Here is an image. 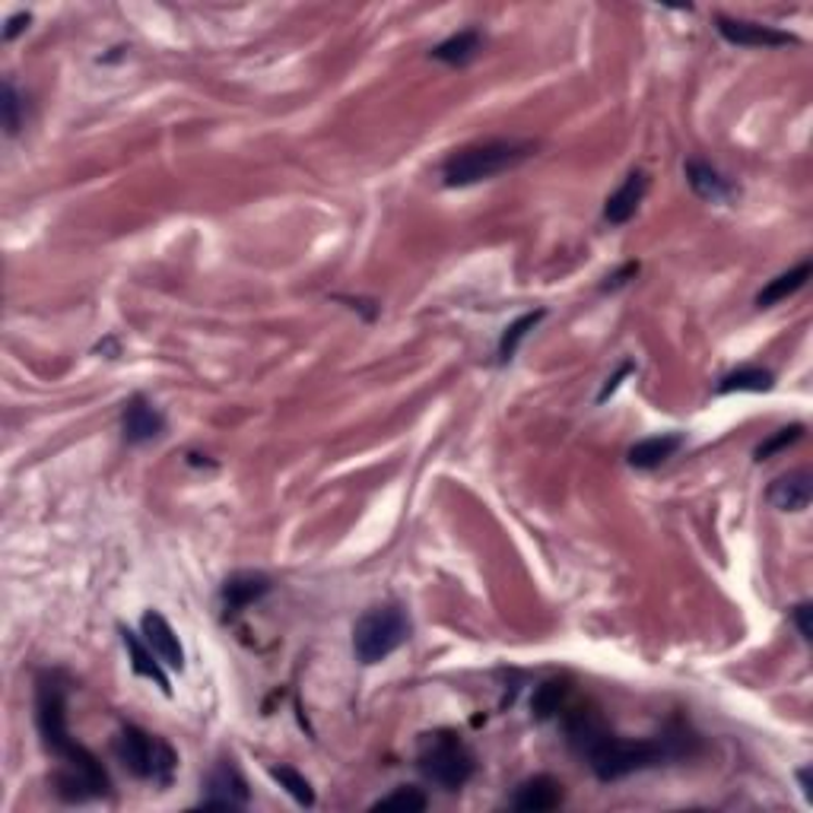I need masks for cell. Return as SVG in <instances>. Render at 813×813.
Here are the masks:
<instances>
[{
	"instance_id": "obj_14",
	"label": "cell",
	"mask_w": 813,
	"mask_h": 813,
	"mask_svg": "<svg viewBox=\"0 0 813 813\" xmlns=\"http://www.w3.org/2000/svg\"><path fill=\"white\" fill-rule=\"evenodd\" d=\"M766 499L778 512H804L813 499L811 471H788V474L775 477L766 489Z\"/></svg>"
},
{
	"instance_id": "obj_8",
	"label": "cell",
	"mask_w": 813,
	"mask_h": 813,
	"mask_svg": "<svg viewBox=\"0 0 813 813\" xmlns=\"http://www.w3.org/2000/svg\"><path fill=\"white\" fill-rule=\"evenodd\" d=\"M715 29L725 41H731L737 48H785V45H801L798 36L775 29L766 23H753V20H731V16H718Z\"/></svg>"
},
{
	"instance_id": "obj_25",
	"label": "cell",
	"mask_w": 813,
	"mask_h": 813,
	"mask_svg": "<svg viewBox=\"0 0 813 813\" xmlns=\"http://www.w3.org/2000/svg\"><path fill=\"white\" fill-rule=\"evenodd\" d=\"M20 109H23V99H20V92H16V86L10 80H3V92H0V112H3V130L13 137L16 130H20Z\"/></svg>"
},
{
	"instance_id": "obj_31",
	"label": "cell",
	"mask_w": 813,
	"mask_h": 813,
	"mask_svg": "<svg viewBox=\"0 0 813 813\" xmlns=\"http://www.w3.org/2000/svg\"><path fill=\"white\" fill-rule=\"evenodd\" d=\"M798 781H801V791H804V798L813 801V781H811V766H804V770H798Z\"/></svg>"
},
{
	"instance_id": "obj_15",
	"label": "cell",
	"mask_w": 813,
	"mask_h": 813,
	"mask_svg": "<svg viewBox=\"0 0 813 813\" xmlns=\"http://www.w3.org/2000/svg\"><path fill=\"white\" fill-rule=\"evenodd\" d=\"M684 433H661V436H651V439H642V442H636V446L629 448V454H626V461H629V467H636V471H654V467H661L664 461H671L680 448H684Z\"/></svg>"
},
{
	"instance_id": "obj_9",
	"label": "cell",
	"mask_w": 813,
	"mask_h": 813,
	"mask_svg": "<svg viewBox=\"0 0 813 813\" xmlns=\"http://www.w3.org/2000/svg\"><path fill=\"white\" fill-rule=\"evenodd\" d=\"M165 433V416L153 401L143 395H134L122 410V436L127 446H147Z\"/></svg>"
},
{
	"instance_id": "obj_23",
	"label": "cell",
	"mask_w": 813,
	"mask_h": 813,
	"mask_svg": "<svg viewBox=\"0 0 813 813\" xmlns=\"http://www.w3.org/2000/svg\"><path fill=\"white\" fill-rule=\"evenodd\" d=\"M429 808V798L420 791V788H410V785H401V788H395L391 795H385V798H378L375 804H372V811H426Z\"/></svg>"
},
{
	"instance_id": "obj_22",
	"label": "cell",
	"mask_w": 813,
	"mask_h": 813,
	"mask_svg": "<svg viewBox=\"0 0 813 813\" xmlns=\"http://www.w3.org/2000/svg\"><path fill=\"white\" fill-rule=\"evenodd\" d=\"M543 318H547V312H543V309H537V312H528V315L515 318L512 325L505 327V330H502V340H499V353H496V357H499V363H512V360H515V353H518V343H522V340H525L530 330L540 325Z\"/></svg>"
},
{
	"instance_id": "obj_30",
	"label": "cell",
	"mask_w": 813,
	"mask_h": 813,
	"mask_svg": "<svg viewBox=\"0 0 813 813\" xmlns=\"http://www.w3.org/2000/svg\"><path fill=\"white\" fill-rule=\"evenodd\" d=\"M629 372H633V363H623V366H620V372H616V375H613V378H608V385H604V391H601V395H598V401H608L610 395H613V391H616V388H620V382H623V375H629Z\"/></svg>"
},
{
	"instance_id": "obj_4",
	"label": "cell",
	"mask_w": 813,
	"mask_h": 813,
	"mask_svg": "<svg viewBox=\"0 0 813 813\" xmlns=\"http://www.w3.org/2000/svg\"><path fill=\"white\" fill-rule=\"evenodd\" d=\"M416 770L442 791H461L477 770L474 750L454 731L423 734L416 750Z\"/></svg>"
},
{
	"instance_id": "obj_29",
	"label": "cell",
	"mask_w": 813,
	"mask_h": 813,
	"mask_svg": "<svg viewBox=\"0 0 813 813\" xmlns=\"http://www.w3.org/2000/svg\"><path fill=\"white\" fill-rule=\"evenodd\" d=\"M639 274V264H626L623 271H616L613 277H608V284L601 286L604 292H610V289H620V286H626L629 284V277H636Z\"/></svg>"
},
{
	"instance_id": "obj_2",
	"label": "cell",
	"mask_w": 813,
	"mask_h": 813,
	"mask_svg": "<svg viewBox=\"0 0 813 813\" xmlns=\"http://www.w3.org/2000/svg\"><path fill=\"white\" fill-rule=\"evenodd\" d=\"M36 725H39L41 743L51 756H58L61 770L54 775V791L61 801L83 804L105 798L112 781L96 753L80 747L67 731V687L61 674H41L36 687Z\"/></svg>"
},
{
	"instance_id": "obj_12",
	"label": "cell",
	"mask_w": 813,
	"mask_h": 813,
	"mask_svg": "<svg viewBox=\"0 0 813 813\" xmlns=\"http://www.w3.org/2000/svg\"><path fill=\"white\" fill-rule=\"evenodd\" d=\"M140 629H143L147 646L160 654V661H163L165 667H172V671H185V649H182V642H178L175 629L168 626V620H165L160 610H147V613H143V620H140Z\"/></svg>"
},
{
	"instance_id": "obj_13",
	"label": "cell",
	"mask_w": 813,
	"mask_h": 813,
	"mask_svg": "<svg viewBox=\"0 0 813 813\" xmlns=\"http://www.w3.org/2000/svg\"><path fill=\"white\" fill-rule=\"evenodd\" d=\"M646 195H649V175H646L642 168L629 172L626 182H623V185L610 195L608 203H604V220H608L610 226L629 223V220L636 216L639 203L646 201Z\"/></svg>"
},
{
	"instance_id": "obj_27",
	"label": "cell",
	"mask_w": 813,
	"mask_h": 813,
	"mask_svg": "<svg viewBox=\"0 0 813 813\" xmlns=\"http://www.w3.org/2000/svg\"><path fill=\"white\" fill-rule=\"evenodd\" d=\"M811 616H813L811 601H801V604H795V608H791V620H795V626H798V633H801V639H804V642H811L813 639Z\"/></svg>"
},
{
	"instance_id": "obj_10",
	"label": "cell",
	"mask_w": 813,
	"mask_h": 813,
	"mask_svg": "<svg viewBox=\"0 0 813 813\" xmlns=\"http://www.w3.org/2000/svg\"><path fill=\"white\" fill-rule=\"evenodd\" d=\"M566 801V791H563V781L553 778V775H534V778H525L515 795H512V808L515 811H528V813H540V811H556L560 804Z\"/></svg>"
},
{
	"instance_id": "obj_11",
	"label": "cell",
	"mask_w": 813,
	"mask_h": 813,
	"mask_svg": "<svg viewBox=\"0 0 813 813\" xmlns=\"http://www.w3.org/2000/svg\"><path fill=\"white\" fill-rule=\"evenodd\" d=\"M267 591H271V578H267L264 572H233V575L223 581V588H220V598H223L226 616L242 613V610L251 608L254 601H261Z\"/></svg>"
},
{
	"instance_id": "obj_1",
	"label": "cell",
	"mask_w": 813,
	"mask_h": 813,
	"mask_svg": "<svg viewBox=\"0 0 813 813\" xmlns=\"http://www.w3.org/2000/svg\"><path fill=\"white\" fill-rule=\"evenodd\" d=\"M563 728H566V740L570 747L591 766V773L601 781H616L642 770H654L674 760H690L692 753H699V737L680 722H667L661 734L654 737H620L608 728V722L601 718L598 709L585 705H570L563 709Z\"/></svg>"
},
{
	"instance_id": "obj_16",
	"label": "cell",
	"mask_w": 813,
	"mask_h": 813,
	"mask_svg": "<svg viewBox=\"0 0 813 813\" xmlns=\"http://www.w3.org/2000/svg\"><path fill=\"white\" fill-rule=\"evenodd\" d=\"M122 642L127 654H130V667H134V674L137 677H147V680H153L165 696H172V684H168V677H165L163 664H160V654L147 646V639H140L137 633H130L127 626H122Z\"/></svg>"
},
{
	"instance_id": "obj_17",
	"label": "cell",
	"mask_w": 813,
	"mask_h": 813,
	"mask_svg": "<svg viewBox=\"0 0 813 813\" xmlns=\"http://www.w3.org/2000/svg\"><path fill=\"white\" fill-rule=\"evenodd\" d=\"M684 172H687V182H690V188L702 198V201H712V203H722V201H731L734 198V185L718 172V168H712L709 163H702V160H690V163L684 165Z\"/></svg>"
},
{
	"instance_id": "obj_18",
	"label": "cell",
	"mask_w": 813,
	"mask_h": 813,
	"mask_svg": "<svg viewBox=\"0 0 813 813\" xmlns=\"http://www.w3.org/2000/svg\"><path fill=\"white\" fill-rule=\"evenodd\" d=\"M480 48H484V36L477 29H464V33H454L451 39L439 41L429 51V58L442 61V64H451V67H464V64H471L480 54Z\"/></svg>"
},
{
	"instance_id": "obj_21",
	"label": "cell",
	"mask_w": 813,
	"mask_h": 813,
	"mask_svg": "<svg viewBox=\"0 0 813 813\" xmlns=\"http://www.w3.org/2000/svg\"><path fill=\"white\" fill-rule=\"evenodd\" d=\"M566 699H570V684L566 680H547L534 690V699H530V709H534V718H553L566 709Z\"/></svg>"
},
{
	"instance_id": "obj_24",
	"label": "cell",
	"mask_w": 813,
	"mask_h": 813,
	"mask_svg": "<svg viewBox=\"0 0 813 813\" xmlns=\"http://www.w3.org/2000/svg\"><path fill=\"white\" fill-rule=\"evenodd\" d=\"M271 775L280 781V788H286L302 808H315V788H312V781L305 775L296 773L292 766H271Z\"/></svg>"
},
{
	"instance_id": "obj_26",
	"label": "cell",
	"mask_w": 813,
	"mask_h": 813,
	"mask_svg": "<svg viewBox=\"0 0 813 813\" xmlns=\"http://www.w3.org/2000/svg\"><path fill=\"white\" fill-rule=\"evenodd\" d=\"M804 436V426L801 423H791V426H785V429H778L775 436H770L763 446H756V461H766V458H773L775 451H781V448H788V446H795L798 439Z\"/></svg>"
},
{
	"instance_id": "obj_20",
	"label": "cell",
	"mask_w": 813,
	"mask_h": 813,
	"mask_svg": "<svg viewBox=\"0 0 813 813\" xmlns=\"http://www.w3.org/2000/svg\"><path fill=\"white\" fill-rule=\"evenodd\" d=\"M775 375L770 368L760 366H743L737 372H728L722 382H718V395H734V391H753V395H763V391H773Z\"/></svg>"
},
{
	"instance_id": "obj_19",
	"label": "cell",
	"mask_w": 813,
	"mask_h": 813,
	"mask_svg": "<svg viewBox=\"0 0 813 813\" xmlns=\"http://www.w3.org/2000/svg\"><path fill=\"white\" fill-rule=\"evenodd\" d=\"M811 271H813L811 261H801L798 267H791V271L778 274L775 280H770V284L756 292V305H760V309H773L775 302H781V299L795 296L801 286L811 280Z\"/></svg>"
},
{
	"instance_id": "obj_5",
	"label": "cell",
	"mask_w": 813,
	"mask_h": 813,
	"mask_svg": "<svg viewBox=\"0 0 813 813\" xmlns=\"http://www.w3.org/2000/svg\"><path fill=\"white\" fill-rule=\"evenodd\" d=\"M410 633H413V623H410L404 608H398V604L372 608L353 626V654L363 664H378L401 649L410 639Z\"/></svg>"
},
{
	"instance_id": "obj_7",
	"label": "cell",
	"mask_w": 813,
	"mask_h": 813,
	"mask_svg": "<svg viewBox=\"0 0 813 813\" xmlns=\"http://www.w3.org/2000/svg\"><path fill=\"white\" fill-rule=\"evenodd\" d=\"M251 801V791H248V781L245 775L236 770L233 760H220L210 775L203 778V798H201V811H242Z\"/></svg>"
},
{
	"instance_id": "obj_3",
	"label": "cell",
	"mask_w": 813,
	"mask_h": 813,
	"mask_svg": "<svg viewBox=\"0 0 813 813\" xmlns=\"http://www.w3.org/2000/svg\"><path fill=\"white\" fill-rule=\"evenodd\" d=\"M537 153V143L530 140H487L464 150H454L442 163V182L446 188H471L477 182L496 178L502 172H512Z\"/></svg>"
},
{
	"instance_id": "obj_28",
	"label": "cell",
	"mask_w": 813,
	"mask_h": 813,
	"mask_svg": "<svg viewBox=\"0 0 813 813\" xmlns=\"http://www.w3.org/2000/svg\"><path fill=\"white\" fill-rule=\"evenodd\" d=\"M29 20H33L29 13H16V16H10V20H7V26H3V41L16 39V36L29 26Z\"/></svg>"
},
{
	"instance_id": "obj_6",
	"label": "cell",
	"mask_w": 813,
	"mask_h": 813,
	"mask_svg": "<svg viewBox=\"0 0 813 813\" xmlns=\"http://www.w3.org/2000/svg\"><path fill=\"white\" fill-rule=\"evenodd\" d=\"M115 756L122 760L127 773L147 778V781H157V785H168L178 770V753L165 743L163 737L143 731L137 725H124L118 731Z\"/></svg>"
}]
</instances>
